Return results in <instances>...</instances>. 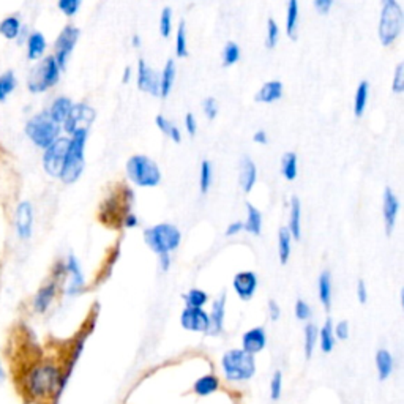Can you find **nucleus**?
Returning a JSON list of instances; mask_svg holds the SVG:
<instances>
[{
    "label": "nucleus",
    "instance_id": "57",
    "mask_svg": "<svg viewBox=\"0 0 404 404\" xmlns=\"http://www.w3.org/2000/svg\"><path fill=\"white\" fill-rule=\"evenodd\" d=\"M243 230V221H234V223H230L229 226L226 228V237H234L237 234H240Z\"/></svg>",
    "mask_w": 404,
    "mask_h": 404
},
{
    "label": "nucleus",
    "instance_id": "53",
    "mask_svg": "<svg viewBox=\"0 0 404 404\" xmlns=\"http://www.w3.org/2000/svg\"><path fill=\"white\" fill-rule=\"evenodd\" d=\"M185 130H187L190 136H196L197 120H196L193 112H187V115H185Z\"/></svg>",
    "mask_w": 404,
    "mask_h": 404
},
{
    "label": "nucleus",
    "instance_id": "61",
    "mask_svg": "<svg viewBox=\"0 0 404 404\" xmlns=\"http://www.w3.org/2000/svg\"><path fill=\"white\" fill-rule=\"evenodd\" d=\"M133 78V70L131 67H125L124 74H122V84H128Z\"/></svg>",
    "mask_w": 404,
    "mask_h": 404
},
{
    "label": "nucleus",
    "instance_id": "46",
    "mask_svg": "<svg viewBox=\"0 0 404 404\" xmlns=\"http://www.w3.org/2000/svg\"><path fill=\"white\" fill-rule=\"evenodd\" d=\"M280 40V27L278 24L275 22V19L271 18L267 22V35H266V48L273 49L278 44Z\"/></svg>",
    "mask_w": 404,
    "mask_h": 404
},
{
    "label": "nucleus",
    "instance_id": "47",
    "mask_svg": "<svg viewBox=\"0 0 404 404\" xmlns=\"http://www.w3.org/2000/svg\"><path fill=\"white\" fill-rule=\"evenodd\" d=\"M281 392H283V373L275 371L271 379V398L278 401L281 398Z\"/></svg>",
    "mask_w": 404,
    "mask_h": 404
},
{
    "label": "nucleus",
    "instance_id": "10",
    "mask_svg": "<svg viewBox=\"0 0 404 404\" xmlns=\"http://www.w3.org/2000/svg\"><path fill=\"white\" fill-rule=\"evenodd\" d=\"M79 35H81V32L78 27H74V25H65L59 34V37H57L56 46H54L56 49L54 59L57 62V65L60 67L62 72L67 68L68 59L76 48V43H78L79 40Z\"/></svg>",
    "mask_w": 404,
    "mask_h": 404
},
{
    "label": "nucleus",
    "instance_id": "34",
    "mask_svg": "<svg viewBox=\"0 0 404 404\" xmlns=\"http://www.w3.org/2000/svg\"><path fill=\"white\" fill-rule=\"evenodd\" d=\"M46 51V38L40 32H34L29 35L27 40V57L29 60H37L44 54Z\"/></svg>",
    "mask_w": 404,
    "mask_h": 404
},
{
    "label": "nucleus",
    "instance_id": "28",
    "mask_svg": "<svg viewBox=\"0 0 404 404\" xmlns=\"http://www.w3.org/2000/svg\"><path fill=\"white\" fill-rule=\"evenodd\" d=\"M72 106H73V101L70 100L68 97H59L53 101V105H51L48 114L51 115V119H53L57 125H63V122H65L67 115L72 111Z\"/></svg>",
    "mask_w": 404,
    "mask_h": 404
},
{
    "label": "nucleus",
    "instance_id": "55",
    "mask_svg": "<svg viewBox=\"0 0 404 404\" xmlns=\"http://www.w3.org/2000/svg\"><path fill=\"white\" fill-rule=\"evenodd\" d=\"M357 299H358V302H360L362 305L367 304V300H368L367 285H365L363 280H360V281H358V283H357Z\"/></svg>",
    "mask_w": 404,
    "mask_h": 404
},
{
    "label": "nucleus",
    "instance_id": "29",
    "mask_svg": "<svg viewBox=\"0 0 404 404\" xmlns=\"http://www.w3.org/2000/svg\"><path fill=\"white\" fill-rule=\"evenodd\" d=\"M243 230L253 235H261L262 233V214L249 202H247V220L243 221Z\"/></svg>",
    "mask_w": 404,
    "mask_h": 404
},
{
    "label": "nucleus",
    "instance_id": "9",
    "mask_svg": "<svg viewBox=\"0 0 404 404\" xmlns=\"http://www.w3.org/2000/svg\"><path fill=\"white\" fill-rule=\"evenodd\" d=\"M62 70L57 65L54 56H48L34 68L29 78V91L32 93H41L53 89L60 79Z\"/></svg>",
    "mask_w": 404,
    "mask_h": 404
},
{
    "label": "nucleus",
    "instance_id": "62",
    "mask_svg": "<svg viewBox=\"0 0 404 404\" xmlns=\"http://www.w3.org/2000/svg\"><path fill=\"white\" fill-rule=\"evenodd\" d=\"M131 44H133V48H139L141 46V37L138 34H134L133 38H131Z\"/></svg>",
    "mask_w": 404,
    "mask_h": 404
},
{
    "label": "nucleus",
    "instance_id": "58",
    "mask_svg": "<svg viewBox=\"0 0 404 404\" xmlns=\"http://www.w3.org/2000/svg\"><path fill=\"white\" fill-rule=\"evenodd\" d=\"M268 316H271L272 320H278L281 316V308L278 306L277 302H275V300H271V302H268Z\"/></svg>",
    "mask_w": 404,
    "mask_h": 404
},
{
    "label": "nucleus",
    "instance_id": "22",
    "mask_svg": "<svg viewBox=\"0 0 404 404\" xmlns=\"http://www.w3.org/2000/svg\"><path fill=\"white\" fill-rule=\"evenodd\" d=\"M256 181H258V168L249 157H243L239 168V185L243 193H252Z\"/></svg>",
    "mask_w": 404,
    "mask_h": 404
},
{
    "label": "nucleus",
    "instance_id": "3",
    "mask_svg": "<svg viewBox=\"0 0 404 404\" xmlns=\"http://www.w3.org/2000/svg\"><path fill=\"white\" fill-rule=\"evenodd\" d=\"M404 25V13L398 0H382L377 37L382 46H392L398 40Z\"/></svg>",
    "mask_w": 404,
    "mask_h": 404
},
{
    "label": "nucleus",
    "instance_id": "26",
    "mask_svg": "<svg viewBox=\"0 0 404 404\" xmlns=\"http://www.w3.org/2000/svg\"><path fill=\"white\" fill-rule=\"evenodd\" d=\"M299 16H300L299 0H287V8H286V35L289 37L291 40H297Z\"/></svg>",
    "mask_w": 404,
    "mask_h": 404
},
{
    "label": "nucleus",
    "instance_id": "36",
    "mask_svg": "<svg viewBox=\"0 0 404 404\" xmlns=\"http://www.w3.org/2000/svg\"><path fill=\"white\" fill-rule=\"evenodd\" d=\"M292 252V235L287 228H280L278 230V258L281 264H287Z\"/></svg>",
    "mask_w": 404,
    "mask_h": 404
},
{
    "label": "nucleus",
    "instance_id": "30",
    "mask_svg": "<svg viewBox=\"0 0 404 404\" xmlns=\"http://www.w3.org/2000/svg\"><path fill=\"white\" fill-rule=\"evenodd\" d=\"M220 389V379L215 374H204L193 384V392L197 396H209Z\"/></svg>",
    "mask_w": 404,
    "mask_h": 404
},
{
    "label": "nucleus",
    "instance_id": "50",
    "mask_svg": "<svg viewBox=\"0 0 404 404\" xmlns=\"http://www.w3.org/2000/svg\"><path fill=\"white\" fill-rule=\"evenodd\" d=\"M202 107H204V114L205 117L209 120H215L216 115H218V101L214 97H209L205 98L202 103Z\"/></svg>",
    "mask_w": 404,
    "mask_h": 404
},
{
    "label": "nucleus",
    "instance_id": "42",
    "mask_svg": "<svg viewBox=\"0 0 404 404\" xmlns=\"http://www.w3.org/2000/svg\"><path fill=\"white\" fill-rule=\"evenodd\" d=\"M240 54L242 51L239 48V44L235 41H228L226 46L223 49V67L228 68L235 65V63L240 60Z\"/></svg>",
    "mask_w": 404,
    "mask_h": 404
},
{
    "label": "nucleus",
    "instance_id": "6",
    "mask_svg": "<svg viewBox=\"0 0 404 404\" xmlns=\"http://www.w3.org/2000/svg\"><path fill=\"white\" fill-rule=\"evenodd\" d=\"M126 176L139 188H155L162 182V171L150 157L138 153L128 158Z\"/></svg>",
    "mask_w": 404,
    "mask_h": 404
},
{
    "label": "nucleus",
    "instance_id": "8",
    "mask_svg": "<svg viewBox=\"0 0 404 404\" xmlns=\"http://www.w3.org/2000/svg\"><path fill=\"white\" fill-rule=\"evenodd\" d=\"M62 126L51 119L48 111L38 112L25 124V134L40 149H48L57 138H60Z\"/></svg>",
    "mask_w": 404,
    "mask_h": 404
},
{
    "label": "nucleus",
    "instance_id": "39",
    "mask_svg": "<svg viewBox=\"0 0 404 404\" xmlns=\"http://www.w3.org/2000/svg\"><path fill=\"white\" fill-rule=\"evenodd\" d=\"M190 51H188V32H187V24L185 21H181L177 27V34H176V56L178 59H185L188 57Z\"/></svg>",
    "mask_w": 404,
    "mask_h": 404
},
{
    "label": "nucleus",
    "instance_id": "41",
    "mask_svg": "<svg viewBox=\"0 0 404 404\" xmlns=\"http://www.w3.org/2000/svg\"><path fill=\"white\" fill-rule=\"evenodd\" d=\"M318 335H319V329L314 324H306L305 330H304V349H305V356L306 358H311L314 349H316L318 344Z\"/></svg>",
    "mask_w": 404,
    "mask_h": 404
},
{
    "label": "nucleus",
    "instance_id": "19",
    "mask_svg": "<svg viewBox=\"0 0 404 404\" xmlns=\"http://www.w3.org/2000/svg\"><path fill=\"white\" fill-rule=\"evenodd\" d=\"M233 287L239 299L242 300L253 299L256 289H258V275L252 271L239 272L233 280Z\"/></svg>",
    "mask_w": 404,
    "mask_h": 404
},
{
    "label": "nucleus",
    "instance_id": "23",
    "mask_svg": "<svg viewBox=\"0 0 404 404\" xmlns=\"http://www.w3.org/2000/svg\"><path fill=\"white\" fill-rule=\"evenodd\" d=\"M283 97V82L281 81H268L259 89L256 93V101L264 103V105H272V103L281 100Z\"/></svg>",
    "mask_w": 404,
    "mask_h": 404
},
{
    "label": "nucleus",
    "instance_id": "11",
    "mask_svg": "<svg viewBox=\"0 0 404 404\" xmlns=\"http://www.w3.org/2000/svg\"><path fill=\"white\" fill-rule=\"evenodd\" d=\"M68 145H70V138H57L48 149H44L43 168L49 176L53 177L60 176Z\"/></svg>",
    "mask_w": 404,
    "mask_h": 404
},
{
    "label": "nucleus",
    "instance_id": "56",
    "mask_svg": "<svg viewBox=\"0 0 404 404\" xmlns=\"http://www.w3.org/2000/svg\"><path fill=\"white\" fill-rule=\"evenodd\" d=\"M138 224H139V218L133 214V211H130L125 218H124V221H122V226L126 228V229H134V228H138Z\"/></svg>",
    "mask_w": 404,
    "mask_h": 404
},
{
    "label": "nucleus",
    "instance_id": "60",
    "mask_svg": "<svg viewBox=\"0 0 404 404\" xmlns=\"http://www.w3.org/2000/svg\"><path fill=\"white\" fill-rule=\"evenodd\" d=\"M158 258H159V266H162V271L168 272L169 267H171V254H163V256H158Z\"/></svg>",
    "mask_w": 404,
    "mask_h": 404
},
{
    "label": "nucleus",
    "instance_id": "18",
    "mask_svg": "<svg viewBox=\"0 0 404 404\" xmlns=\"http://www.w3.org/2000/svg\"><path fill=\"white\" fill-rule=\"evenodd\" d=\"M16 234L21 240H27L32 237L34 229V207L32 204L24 201L16 209Z\"/></svg>",
    "mask_w": 404,
    "mask_h": 404
},
{
    "label": "nucleus",
    "instance_id": "27",
    "mask_svg": "<svg viewBox=\"0 0 404 404\" xmlns=\"http://www.w3.org/2000/svg\"><path fill=\"white\" fill-rule=\"evenodd\" d=\"M376 362V370H377V376H379L381 381L389 379L390 376L393 373V357L390 354V351L387 349H379L376 352L374 357Z\"/></svg>",
    "mask_w": 404,
    "mask_h": 404
},
{
    "label": "nucleus",
    "instance_id": "7",
    "mask_svg": "<svg viewBox=\"0 0 404 404\" xmlns=\"http://www.w3.org/2000/svg\"><path fill=\"white\" fill-rule=\"evenodd\" d=\"M144 240L153 253L158 256L171 254L181 247V229L171 223H159L157 226L144 230Z\"/></svg>",
    "mask_w": 404,
    "mask_h": 404
},
{
    "label": "nucleus",
    "instance_id": "2",
    "mask_svg": "<svg viewBox=\"0 0 404 404\" xmlns=\"http://www.w3.org/2000/svg\"><path fill=\"white\" fill-rule=\"evenodd\" d=\"M89 139V130H78L70 136V145L63 162V168L59 178L67 185L74 183L81 177L86 166V144Z\"/></svg>",
    "mask_w": 404,
    "mask_h": 404
},
{
    "label": "nucleus",
    "instance_id": "63",
    "mask_svg": "<svg viewBox=\"0 0 404 404\" xmlns=\"http://www.w3.org/2000/svg\"><path fill=\"white\" fill-rule=\"evenodd\" d=\"M5 368H4V363H2V360H0V382H2L4 379H5Z\"/></svg>",
    "mask_w": 404,
    "mask_h": 404
},
{
    "label": "nucleus",
    "instance_id": "49",
    "mask_svg": "<svg viewBox=\"0 0 404 404\" xmlns=\"http://www.w3.org/2000/svg\"><path fill=\"white\" fill-rule=\"evenodd\" d=\"M392 92L395 95H401L404 92V62H400L395 68L393 82H392Z\"/></svg>",
    "mask_w": 404,
    "mask_h": 404
},
{
    "label": "nucleus",
    "instance_id": "32",
    "mask_svg": "<svg viewBox=\"0 0 404 404\" xmlns=\"http://www.w3.org/2000/svg\"><path fill=\"white\" fill-rule=\"evenodd\" d=\"M281 174L287 182H294L299 176V159L296 152H286L281 159Z\"/></svg>",
    "mask_w": 404,
    "mask_h": 404
},
{
    "label": "nucleus",
    "instance_id": "4",
    "mask_svg": "<svg viewBox=\"0 0 404 404\" xmlns=\"http://www.w3.org/2000/svg\"><path fill=\"white\" fill-rule=\"evenodd\" d=\"M133 201V191L125 185H117L114 193L107 196L106 201L103 202L100 209V220L105 224H109V226H117V224L122 226L124 218L131 211Z\"/></svg>",
    "mask_w": 404,
    "mask_h": 404
},
{
    "label": "nucleus",
    "instance_id": "31",
    "mask_svg": "<svg viewBox=\"0 0 404 404\" xmlns=\"http://www.w3.org/2000/svg\"><path fill=\"white\" fill-rule=\"evenodd\" d=\"M370 100V82L368 81H360L357 86L356 97H354V115L356 117H362L367 111Z\"/></svg>",
    "mask_w": 404,
    "mask_h": 404
},
{
    "label": "nucleus",
    "instance_id": "45",
    "mask_svg": "<svg viewBox=\"0 0 404 404\" xmlns=\"http://www.w3.org/2000/svg\"><path fill=\"white\" fill-rule=\"evenodd\" d=\"M172 34V10L164 6L159 15V35L163 38H169Z\"/></svg>",
    "mask_w": 404,
    "mask_h": 404
},
{
    "label": "nucleus",
    "instance_id": "21",
    "mask_svg": "<svg viewBox=\"0 0 404 404\" xmlns=\"http://www.w3.org/2000/svg\"><path fill=\"white\" fill-rule=\"evenodd\" d=\"M224 314H226V294L221 292L220 296L215 299V302L211 304V313H209L210 318V327H209V335L218 337L223 333L224 329Z\"/></svg>",
    "mask_w": 404,
    "mask_h": 404
},
{
    "label": "nucleus",
    "instance_id": "12",
    "mask_svg": "<svg viewBox=\"0 0 404 404\" xmlns=\"http://www.w3.org/2000/svg\"><path fill=\"white\" fill-rule=\"evenodd\" d=\"M95 120V111L86 103H76L72 106V111L67 115L65 122H63V130L68 133L70 136L74 134L78 130H89V126L93 124Z\"/></svg>",
    "mask_w": 404,
    "mask_h": 404
},
{
    "label": "nucleus",
    "instance_id": "35",
    "mask_svg": "<svg viewBox=\"0 0 404 404\" xmlns=\"http://www.w3.org/2000/svg\"><path fill=\"white\" fill-rule=\"evenodd\" d=\"M318 343L320 346V351H322L324 354H330L333 348H335L337 339H335V335H333V324L330 319H327L322 325V329L319 330Z\"/></svg>",
    "mask_w": 404,
    "mask_h": 404
},
{
    "label": "nucleus",
    "instance_id": "48",
    "mask_svg": "<svg viewBox=\"0 0 404 404\" xmlns=\"http://www.w3.org/2000/svg\"><path fill=\"white\" fill-rule=\"evenodd\" d=\"M81 2L82 0H59V2H57V6H59V10L67 18H73L76 13L79 11Z\"/></svg>",
    "mask_w": 404,
    "mask_h": 404
},
{
    "label": "nucleus",
    "instance_id": "20",
    "mask_svg": "<svg viewBox=\"0 0 404 404\" xmlns=\"http://www.w3.org/2000/svg\"><path fill=\"white\" fill-rule=\"evenodd\" d=\"M267 346V333L262 327H254L243 333L242 337V349L248 354L256 356L266 349Z\"/></svg>",
    "mask_w": 404,
    "mask_h": 404
},
{
    "label": "nucleus",
    "instance_id": "40",
    "mask_svg": "<svg viewBox=\"0 0 404 404\" xmlns=\"http://www.w3.org/2000/svg\"><path fill=\"white\" fill-rule=\"evenodd\" d=\"M211 183H214V166H211L209 159H204L200 169V190L202 195L209 193Z\"/></svg>",
    "mask_w": 404,
    "mask_h": 404
},
{
    "label": "nucleus",
    "instance_id": "16",
    "mask_svg": "<svg viewBox=\"0 0 404 404\" xmlns=\"http://www.w3.org/2000/svg\"><path fill=\"white\" fill-rule=\"evenodd\" d=\"M65 277L68 278V285L65 287L68 296H76L86 287L84 273H82L79 261L76 259L74 254H70L65 261Z\"/></svg>",
    "mask_w": 404,
    "mask_h": 404
},
{
    "label": "nucleus",
    "instance_id": "13",
    "mask_svg": "<svg viewBox=\"0 0 404 404\" xmlns=\"http://www.w3.org/2000/svg\"><path fill=\"white\" fill-rule=\"evenodd\" d=\"M181 324L187 332L193 333H207L210 327L209 313L204 308H188L181 314Z\"/></svg>",
    "mask_w": 404,
    "mask_h": 404
},
{
    "label": "nucleus",
    "instance_id": "38",
    "mask_svg": "<svg viewBox=\"0 0 404 404\" xmlns=\"http://www.w3.org/2000/svg\"><path fill=\"white\" fill-rule=\"evenodd\" d=\"M21 32V19L18 16H8L0 22V35L6 40H16Z\"/></svg>",
    "mask_w": 404,
    "mask_h": 404
},
{
    "label": "nucleus",
    "instance_id": "43",
    "mask_svg": "<svg viewBox=\"0 0 404 404\" xmlns=\"http://www.w3.org/2000/svg\"><path fill=\"white\" fill-rule=\"evenodd\" d=\"M183 300L188 308H204L209 302V294L202 289H190L183 296Z\"/></svg>",
    "mask_w": 404,
    "mask_h": 404
},
{
    "label": "nucleus",
    "instance_id": "33",
    "mask_svg": "<svg viewBox=\"0 0 404 404\" xmlns=\"http://www.w3.org/2000/svg\"><path fill=\"white\" fill-rule=\"evenodd\" d=\"M318 289H319V300L325 310H330L332 305V275L329 271H324L319 275L318 280Z\"/></svg>",
    "mask_w": 404,
    "mask_h": 404
},
{
    "label": "nucleus",
    "instance_id": "5",
    "mask_svg": "<svg viewBox=\"0 0 404 404\" xmlns=\"http://www.w3.org/2000/svg\"><path fill=\"white\" fill-rule=\"evenodd\" d=\"M221 368L229 382H247L256 374L254 356L243 349H229L221 357Z\"/></svg>",
    "mask_w": 404,
    "mask_h": 404
},
{
    "label": "nucleus",
    "instance_id": "1",
    "mask_svg": "<svg viewBox=\"0 0 404 404\" xmlns=\"http://www.w3.org/2000/svg\"><path fill=\"white\" fill-rule=\"evenodd\" d=\"M21 392L34 404H57L68 379L63 367L49 358L34 362L21 374Z\"/></svg>",
    "mask_w": 404,
    "mask_h": 404
},
{
    "label": "nucleus",
    "instance_id": "17",
    "mask_svg": "<svg viewBox=\"0 0 404 404\" xmlns=\"http://www.w3.org/2000/svg\"><path fill=\"white\" fill-rule=\"evenodd\" d=\"M138 89L141 92L150 93L153 97H159V76L147 65L144 59L138 62Z\"/></svg>",
    "mask_w": 404,
    "mask_h": 404
},
{
    "label": "nucleus",
    "instance_id": "25",
    "mask_svg": "<svg viewBox=\"0 0 404 404\" xmlns=\"http://www.w3.org/2000/svg\"><path fill=\"white\" fill-rule=\"evenodd\" d=\"M287 230H289L292 239L300 240L302 237V204L297 196L291 200V210H289V224H287Z\"/></svg>",
    "mask_w": 404,
    "mask_h": 404
},
{
    "label": "nucleus",
    "instance_id": "15",
    "mask_svg": "<svg viewBox=\"0 0 404 404\" xmlns=\"http://www.w3.org/2000/svg\"><path fill=\"white\" fill-rule=\"evenodd\" d=\"M398 214H400V201H398V197H396L395 191L392 188L386 187V190H384L382 215H384V226H386L387 237H390V235L393 234Z\"/></svg>",
    "mask_w": 404,
    "mask_h": 404
},
{
    "label": "nucleus",
    "instance_id": "52",
    "mask_svg": "<svg viewBox=\"0 0 404 404\" xmlns=\"http://www.w3.org/2000/svg\"><path fill=\"white\" fill-rule=\"evenodd\" d=\"M296 318L299 320H308L311 318V308L302 299H299L296 302Z\"/></svg>",
    "mask_w": 404,
    "mask_h": 404
},
{
    "label": "nucleus",
    "instance_id": "24",
    "mask_svg": "<svg viewBox=\"0 0 404 404\" xmlns=\"http://www.w3.org/2000/svg\"><path fill=\"white\" fill-rule=\"evenodd\" d=\"M176 78H177L176 62L169 59L168 62L164 63L163 72H162V74H159V97L162 98L169 97L172 87H174Z\"/></svg>",
    "mask_w": 404,
    "mask_h": 404
},
{
    "label": "nucleus",
    "instance_id": "51",
    "mask_svg": "<svg viewBox=\"0 0 404 404\" xmlns=\"http://www.w3.org/2000/svg\"><path fill=\"white\" fill-rule=\"evenodd\" d=\"M333 335H335V339H348L351 335V327L348 320H339L337 325H333Z\"/></svg>",
    "mask_w": 404,
    "mask_h": 404
},
{
    "label": "nucleus",
    "instance_id": "14",
    "mask_svg": "<svg viewBox=\"0 0 404 404\" xmlns=\"http://www.w3.org/2000/svg\"><path fill=\"white\" fill-rule=\"evenodd\" d=\"M59 283L60 281L51 278L37 291L34 299H32V308L37 314H44L54 304L57 294H59Z\"/></svg>",
    "mask_w": 404,
    "mask_h": 404
},
{
    "label": "nucleus",
    "instance_id": "54",
    "mask_svg": "<svg viewBox=\"0 0 404 404\" xmlns=\"http://www.w3.org/2000/svg\"><path fill=\"white\" fill-rule=\"evenodd\" d=\"M332 5L333 0H314V8H316V11L320 13V15H329Z\"/></svg>",
    "mask_w": 404,
    "mask_h": 404
},
{
    "label": "nucleus",
    "instance_id": "44",
    "mask_svg": "<svg viewBox=\"0 0 404 404\" xmlns=\"http://www.w3.org/2000/svg\"><path fill=\"white\" fill-rule=\"evenodd\" d=\"M16 89V78L13 72H5L0 74V101H5L6 97Z\"/></svg>",
    "mask_w": 404,
    "mask_h": 404
},
{
    "label": "nucleus",
    "instance_id": "37",
    "mask_svg": "<svg viewBox=\"0 0 404 404\" xmlns=\"http://www.w3.org/2000/svg\"><path fill=\"white\" fill-rule=\"evenodd\" d=\"M155 124L158 126V130L162 131L164 136H168L172 143H176V144H181L182 143V133L178 128L172 124L171 120H168L164 117V115L162 114H158L157 117H155Z\"/></svg>",
    "mask_w": 404,
    "mask_h": 404
},
{
    "label": "nucleus",
    "instance_id": "59",
    "mask_svg": "<svg viewBox=\"0 0 404 404\" xmlns=\"http://www.w3.org/2000/svg\"><path fill=\"white\" fill-rule=\"evenodd\" d=\"M253 141L256 144H259V145H266L268 143V136H267V133L264 130H258L254 133V136H253Z\"/></svg>",
    "mask_w": 404,
    "mask_h": 404
}]
</instances>
